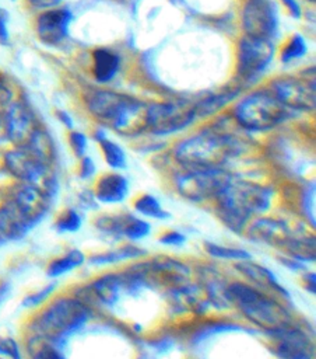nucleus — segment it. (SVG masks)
Instances as JSON below:
<instances>
[{"instance_id":"nucleus-1","label":"nucleus","mask_w":316,"mask_h":359,"mask_svg":"<svg viewBox=\"0 0 316 359\" xmlns=\"http://www.w3.org/2000/svg\"><path fill=\"white\" fill-rule=\"evenodd\" d=\"M87 105L99 122L123 136H136L147 130L148 105L130 95L108 90L95 91Z\"/></svg>"},{"instance_id":"nucleus-2","label":"nucleus","mask_w":316,"mask_h":359,"mask_svg":"<svg viewBox=\"0 0 316 359\" xmlns=\"http://www.w3.org/2000/svg\"><path fill=\"white\" fill-rule=\"evenodd\" d=\"M45 189L34 184H22L0 208V240L22 238L49 209Z\"/></svg>"},{"instance_id":"nucleus-3","label":"nucleus","mask_w":316,"mask_h":359,"mask_svg":"<svg viewBox=\"0 0 316 359\" xmlns=\"http://www.w3.org/2000/svg\"><path fill=\"white\" fill-rule=\"evenodd\" d=\"M273 191L264 185L232 180L218 195V213L234 231H240L246 222L270 208Z\"/></svg>"},{"instance_id":"nucleus-4","label":"nucleus","mask_w":316,"mask_h":359,"mask_svg":"<svg viewBox=\"0 0 316 359\" xmlns=\"http://www.w3.org/2000/svg\"><path fill=\"white\" fill-rule=\"evenodd\" d=\"M240 153L239 142L228 133L207 129L182 140L175 158L186 168H218Z\"/></svg>"},{"instance_id":"nucleus-5","label":"nucleus","mask_w":316,"mask_h":359,"mask_svg":"<svg viewBox=\"0 0 316 359\" xmlns=\"http://www.w3.org/2000/svg\"><path fill=\"white\" fill-rule=\"evenodd\" d=\"M225 299L266 332L274 334L294 324L289 311L278 300L268 297L254 286L242 282L231 283L225 287Z\"/></svg>"},{"instance_id":"nucleus-6","label":"nucleus","mask_w":316,"mask_h":359,"mask_svg":"<svg viewBox=\"0 0 316 359\" xmlns=\"http://www.w3.org/2000/svg\"><path fill=\"white\" fill-rule=\"evenodd\" d=\"M89 318L88 306L78 297H59L52 302L32 323L36 338L45 342H60Z\"/></svg>"},{"instance_id":"nucleus-7","label":"nucleus","mask_w":316,"mask_h":359,"mask_svg":"<svg viewBox=\"0 0 316 359\" xmlns=\"http://www.w3.org/2000/svg\"><path fill=\"white\" fill-rule=\"evenodd\" d=\"M291 112L271 90H259L238 102L234 116L243 129L263 132L287 121Z\"/></svg>"},{"instance_id":"nucleus-8","label":"nucleus","mask_w":316,"mask_h":359,"mask_svg":"<svg viewBox=\"0 0 316 359\" xmlns=\"http://www.w3.org/2000/svg\"><path fill=\"white\" fill-rule=\"evenodd\" d=\"M234 180L224 167L189 168L176 178L178 191L190 201H206L217 195Z\"/></svg>"},{"instance_id":"nucleus-9","label":"nucleus","mask_w":316,"mask_h":359,"mask_svg":"<svg viewBox=\"0 0 316 359\" xmlns=\"http://www.w3.org/2000/svg\"><path fill=\"white\" fill-rule=\"evenodd\" d=\"M197 118L194 104L165 101L148 105L147 130L154 135H171L187 128Z\"/></svg>"},{"instance_id":"nucleus-10","label":"nucleus","mask_w":316,"mask_h":359,"mask_svg":"<svg viewBox=\"0 0 316 359\" xmlns=\"http://www.w3.org/2000/svg\"><path fill=\"white\" fill-rule=\"evenodd\" d=\"M4 163L11 175L25 184H34L50 194L49 181L52 180L49 163L41 158L28 147H17L4 156Z\"/></svg>"},{"instance_id":"nucleus-11","label":"nucleus","mask_w":316,"mask_h":359,"mask_svg":"<svg viewBox=\"0 0 316 359\" xmlns=\"http://www.w3.org/2000/svg\"><path fill=\"white\" fill-rule=\"evenodd\" d=\"M274 95L292 112L315 111V80L313 79H298V77H282L274 80L273 84Z\"/></svg>"},{"instance_id":"nucleus-12","label":"nucleus","mask_w":316,"mask_h":359,"mask_svg":"<svg viewBox=\"0 0 316 359\" xmlns=\"http://www.w3.org/2000/svg\"><path fill=\"white\" fill-rule=\"evenodd\" d=\"M273 56L274 46L271 39L245 35L238 49V72L245 79L256 77L270 65Z\"/></svg>"},{"instance_id":"nucleus-13","label":"nucleus","mask_w":316,"mask_h":359,"mask_svg":"<svg viewBox=\"0 0 316 359\" xmlns=\"http://www.w3.org/2000/svg\"><path fill=\"white\" fill-rule=\"evenodd\" d=\"M277 13L270 0H247L242 11L245 35L271 39L277 32Z\"/></svg>"},{"instance_id":"nucleus-14","label":"nucleus","mask_w":316,"mask_h":359,"mask_svg":"<svg viewBox=\"0 0 316 359\" xmlns=\"http://www.w3.org/2000/svg\"><path fill=\"white\" fill-rule=\"evenodd\" d=\"M7 139L17 147H27L38 130V123L31 108L22 101H13L4 112Z\"/></svg>"},{"instance_id":"nucleus-15","label":"nucleus","mask_w":316,"mask_h":359,"mask_svg":"<svg viewBox=\"0 0 316 359\" xmlns=\"http://www.w3.org/2000/svg\"><path fill=\"white\" fill-rule=\"evenodd\" d=\"M271 335L275 342V355L280 359H315L312 339L295 324Z\"/></svg>"},{"instance_id":"nucleus-16","label":"nucleus","mask_w":316,"mask_h":359,"mask_svg":"<svg viewBox=\"0 0 316 359\" xmlns=\"http://www.w3.org/2000/svg\"><path fill=\"white\" fill-rule=\"evenodd\" d=\"M73 13L67 7H53L42 11L36 18V35L45 45H59L69 35Z\"/></svg>"},{"instance_id":"nucleus-17","label":"nucleus","mask_w":316,"mask_h":359,"mask_svg":"<svg viewBox=\"0 0 316 359\" xmlns=\"http://www.w3.org/2000/svg\"><path fill=\"white\" fill-rule=\"evenodd\" d=\"M96 227L105 233L123 236L130 240H141L150 233V224L133 215H113L99 217L96 222Z\"/></svg>"},{"instance_id":"nucleus-18","label":"nucleus","mask_w":316,"mask_h":359,"mask_svg":"<svg viewBox=\"0 0 316 359\" xmlns=\"http://www.w3.org/2000/svg\"><path fill=\"white\" fill-rule=\"evenodd\" d=\"M247 237L256 243H263L274 247H287L294 233L287 223L275 219H259L247 230Z\"/></svg>"},{"instance_id":"nucleus-19","label":"nucleus","mask_w":316,"mask_h":359,"mask_svg":"<svg viewBox=\"0 0 316 359\" xmlns=\"http://www.w3.org/2000/svg\"><path fill=\"white\" fill-rule=\"evenodd\" d=\"M129 194V181L119 172H109L96 181L95 199L102 203H119L126 199Z\"/></svg>"},{"instance_id":"nucleus-20","label":"nucleus","mask_w":316,"mask_h":359,"mask_svg":"<svg viewBox=\"0 0 316 359\" xmlns=\"http://www.w3.org/2000/svg\"><path fill=\"white\" fill-rule=\"evenodd\" d=\"M235 268L240 273H243L246 278H249L254 285H257L260 287H267V289L275 290L277 293L288 296V292L278 283L275 275L266 266L252 262L250 259H245V261H239L235 265Z\"/></svg>"},{"instance_id":"nucleus-21","label":"nucleus","mask_w":316,"mask_h":359,"mask_svg":"<svg viewBox=\"0 0 316 359\" xmlns=\"http://www.w3.org/2000/svg\"><path fill=\"white\" fill-rule=\"evenodd\" d=\"M120 66V59L109 49L99 48L94 50V77L98 83L110 81Z\"/></svg>"},{"instance_id":"nucleus-22","label":"nucleus","mask_w":316,"mask_h":359,"mask_svg":"<svg viewBox=\"0 0 316 359\" xmlns=\"http://www.w3.org/2000/svg\"><path fill=\"white\" fill-rule=\"evenodd\" d=\"M95 139L99 142V146L102 149L105 161L108 163L109 167H112L113 170H122V168L126 167L124 150L117 143L108 139L103 135V132H96Z\"/></svg>"},{"instance_id":"nucleus-23","label":"nucleus","mask_w":316,"mask_h":359,"mask_svg":"<svg viewBox=\"0 0 316 359\" xmlns=\"http://www.w3.org/2000/svg\"><path fill=\"white\" fill-rule=\"evenodd\" d=\"M289 255L299 262H313L315 261V237L313 236H296L291 238L285 247Z\"/></svg>"},{"instance_id":"nucleus-24","label":"nucleus","mask_w":316,"mask_h":359,"mask_svg":"<svg viewBox=\"0 0 316 359\" xmlns=\"http://www.w3.org/2000/svg\"><path fill=\"white\" fill-rule=\"evenodd\" d=\"M84 261H85V257L80 250H71L66 255H63L60 258H56L49 264L48 275L50 278L64 275V273L78 268L80 265H82Z\"/></svg>"},{"instance_id":"nucleus-25","label":"nucleus","mask_w":316,"mask_h":359,"mask_svg":"<svg viewBox=\"0 0 316 359\" xmlns=\"http://www.w3.org/2000/svg\"><path fill=\"white\" fill-rule=\"evenodd\" d=\"M144 252H145L144 250H141L136 245H123L117 250L94 255V257H91L89 261H91V264H95V265H105V264H113V262H119V261H124V259L137 258V257H141Z\"/></svg>"},{"instance_id":"nucleus-26","label":"nucleus","mask_w":316,"mask_h":359,"mask_svg":"<svg viewBox=\"0 0 316 359\" xmlns=\"http://www.w3.org/2000/svg\"><path fill=\"white\" fill-rule=\"evenodd\" d=\"M134 208L140 215H143L145 217L159 219V220L169 217V213L161 206L159 201L154 195H150V194H145V195H141L140 198H137L134 202Z\"/></svg>"},{"instance_id":"nucleus-27","label":"nucleus","mask_w":316,"mask_h":359,"mask_svg":"<svg viewBox=\"0 0 316 359\" xmlns=\"http://www.w3.org/2000/svg\"><path fill=\"white\" fill-rule=\"evenodd\" d=\"M234 97H235V93L231 91V93H222L220 95H211V97H208L206 100H201L199 104H194L196 115L197 116L211 115V114L217 112L218 109H221Z\"/></svg>"},{"instance_id":"nucleus-28","label":"nucleus","mask_w":316,"mask_h":359,"mask_svg":"<svg viewBox=\"0 0 316 359\" xmlns=\"http://www.w3.org/2000/svg\"><path fill=\"white\" fill-rule=\"evenodd\" d=\"M206 251L215 258H222V259H235V261H245L250 259V254L246 250L236 248V247H227V245H220L215 243H204Z\"/></svg>"},{"instance_id":"nucleus-29","label":"nucleus","mask_w":316,"mask_h":359,"mask_svg":"<svg viewBox=\"0 0 316 359\" xmlns=\"http://www.w3.org/2000/svg\"><path fill=\"white\" fill-rule=\"evenodd\" d=\"M308 50V46H306V42L303 39L302 35H298L295 34L289 41L288 43L285 45V48L282 49V53H281V60L284 63H289L292 60H296V59H301Z\"/></svg>"},{"instance_id":"nucleus-30","label":"nucleus","mask_w":316,"mask_h":359,"mask_svg":"<svg viewBox=\"0 0 316 359\" xmlns=\"http://www.w3.org/2000/svg\"><path fill=\"white\" fill-rule=\"evenodd\" d=\"M81 216L74 209L64 210L56 222V229L60 233H74L81 227Z\"/></svg>"},{"instance_id":"nucleus-31","label":"nucleus","mask_w":316,"mask_h":359,"mask_svg":"<svg viewBox=\"0 0 316 359\" xmlns=\"http://www.w3.org/2000/svg\"><path fill=\"white\" fill-rule=\"evenodd\" d=\"M55 287H56L55 283L46 285V286H45L43 289H41L39 292L27 296V297L22 300V306H24V307H36V306H39L42 302H45V300L53 293Z\"/></svg>"},{"instance_id":"nucleus-32","label":"nucleus","mask_w":316,"mask_h":359,"mask_svg":"<svg viewBox=\"0 0 316 359\" xmlns=\"http://www.w3.org/2000/svg\"><path fill=\"white\" fill-rule=\"evenodd\" d=\"M0 355L8 356L10 359H21L18 344L14 338H1L0 339Z\"/></svg>"},{"instance_id":"nucleus-33","label":"nucleus","mask_w":316,"mask_h":359,"mask_svg":"<svg viewBox=\"0 0 316 359\" xmlns=\"http://www.w3.org/2000/svg\"><path fill=\"white\" fill-rule=\"evenodd\" d=\"M32 359H66L64 355L50 342L42 344V346L34 353Z\"/></svg>"},{"instance_id":"nucleus-34","label":"nucleus","mask_w":316,"mask_h":359,"mask_svg":"<svg viewBox=\"0 0 316 359\" xmlns=\"http://www.w3.org/2000/svg\"><path fill=\"white\" fill-rule=\"evenodd\" d=\"M315 185L308 187L305 195H303V210L306 213L308 220L315 227Z\"/></svg>"},{"instance_id":"nucleus-35","label":"nucleus","mask_w":316,"mask_h":359,"mask_svg":"<svg viewBox=\"0 0 316 359\" xmlns=\"http://www.w3.org/2000/svg\"><path fill=\"white\" fill-rule=\"evenodd\" d=\"M70 144L73 151L76 153L77 157H84L85 156V150H87V137L84 133L73 130L70 133Z\"/></svg>"},{"instance_id":"nucleus-36","label":"nucleus","mask_w":316,"mask_h":359,"mask_svg":"<svg viewBox=\"0 0 316 359\" xmlns=\"http://www.w3.org/2000/svg\"><path fill=\"white\" fill-rule=\"evenodd\" d=\"M13 104V91L8 83L0 79V115H3Z\"/></svg>"},{"instance_id":"nucleus-37","label":"nucleus","mask_w":316,"mask_h":359,"mask_svg":"<svg viewBox=\"0 0 316 359\" xmlns=\"http://www.w3.org/2000/svg\"><path fill=\"white\" fill-rule=\"evenodd\" d=\"M159 241H161L162 244H165V245L179 247V245H183V244H185L186 237H185L182 233H179V231H176V230H172V231L165 233V234L161 237Z\"/></svg>"},{"instance_id":"nucleus-38","label":"nucleus","mask_w":316,"mask_h":359,"mask_svg":"<svg viewBox=\"0 0 316 359\" xmlns=\"http://www.w3.org/2000/svg\"><path fill=\"white\" fill-rule=\"evenodd\" d=\"M8 13L0 7V45H8Z\"/></svg>"},{"instance_id":"nucleus-39","label":"nucleus","mask_w":316,"mask_h":359,"mask_svg":"<svg viewBox=\"0 0 316 359\" xmlns=\"http://www.w3.org/2000/svg\"><path fill=\"white\" fill-rule=\"evenodd\" d=\"M94 172H95L94 161L89 157H87V156L81 157V165H80V175H81V178H89V177L94 175Z\"/></svg>"},{"instance_id":"nucleus-40","label":"nucleus","mask_w":316,"mask_h":359,"mask_svg":"<svg viewBox=\"0 0 316 359\" xmlns=\"http://www.w3.org/2000/svg\"><path fill=\"white\" fill-rule=\"evenodd\" d=\"M32 7L35 8H42V10H48V8H53L56 7L62 0H27Z\"/></svg>"},{"instance_id":"nucleus-41","label":"nucleus","mask_w":316,"mask_h":359,"mask_svg":"<svg viewBox=\"0 0 316 359\" xmlns=\"http://www.w3.org/2000/svg\"><path fill=\"white\" fill-rule=\"evenodd\" d=\"M284 3V6L287 7V10L289 11V14L294 17V18H299L301 17V6L296 0H281Z\"/></svg>"},{"instance_id":"nucleus-42","label":"nucleus","mask_w":316,"mask_h":359,"mask_svg":"<svg viewBox=\"0 0 316 359\" xmlns=\"http://www.w3.org/2000/svg\"><path fill=\"white\" fill-rule=\"evenodd\" d=\"M56 115H57L59 121L62 123H64V126H67L69 129H73V118L66 111H57Z\"/></svg>"},{"instance_id":"nucleus-43","label":"nucleus","mask_w":316,"mask_h":359,"mask_svg":"<svg viewBox=\"0 0 316 359\" xmlns=\"http://www.w3.org/2000/svg\"><path fill=\"white\" fill-rule=\"evenodd\" d=\"M305 280H306V289L310 292V293H315V273H308L306 275V278H305Z\"/></svg>"},{"instance_id":"nucleus-44","label":"nucleus","mask_w":316,"mask_h":359,"mask_svg":"<svg viewBox=\"0 0 316 359\" xmlns=\"http://www.w3.org/2000/svg\"><path fill=\"white\" fill-rule=\"evenodd\" d=\"M0 359H3V358H1V356H0Z\"/></svg>"},{"instance_id":"nucleus-45","label":"nucleus","mask_w":316,"mask_h":359,"mask_svg":"<svg viewBox=\"0 0 316 359\" xmlns=\"http://www.w3.org/2000/svg\"><path fill=\"white\" fill-rule=\"evenodd\" d=\"M310 1H315V0H310Z\"/></svg>"}]
</instances>
